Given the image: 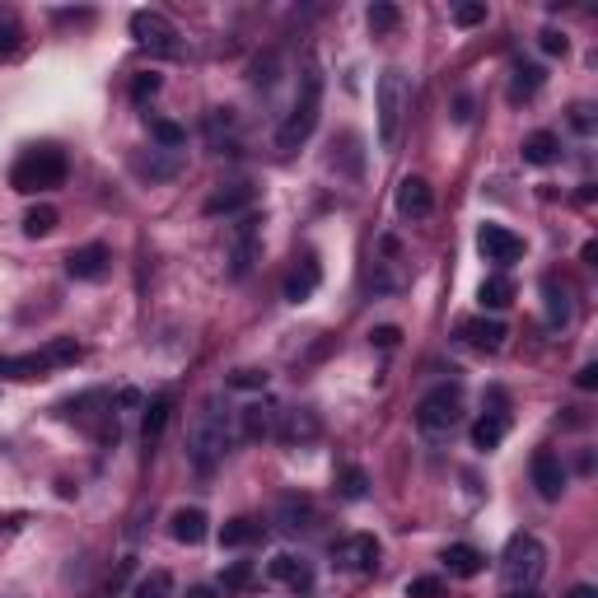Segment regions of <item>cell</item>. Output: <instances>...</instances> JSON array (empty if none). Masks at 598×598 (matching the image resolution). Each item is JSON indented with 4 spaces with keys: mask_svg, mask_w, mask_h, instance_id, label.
Returning <instances> with one entry per match:
<instances>
[{
    "mask_svg": "<svg viewBox=\"0 0 598 598\" xmlns=\"http://www.w3.org/2000/svg\"><path fill=\"white\" fill-rule=\"evenodd\" d=\"M229 440H234V430H229V407L220 398H206L192 416V426H187V463L201 472V477H211L220 468V458L229 454Z\"/></svg>",
    "mask_w": 598,
    "mask_h": 598,
    "instance_id": "1",
    "label": "cell"
},
{
    "mask_svg": "<svg viewBox=\"0 0 598 598\" xmlns=\"http://www.w3.org/2000/svg\"><path fill=\"white\" fill-rule=\"evenodd\" d=\"M318 113H323V71H318V61H304L290 117H285L281 131H276V150H299V145L314 136Z\"/></svg>",
    "mask_w": 598,
    "mask_h": 598,
    "instance_id": "2",
    "label": "cell"
},
{
    "mask_svg": "<svg viewBox=\"0 0 598 598\" xmlns=\"http://www.w3.org/2000/svg\"><path fill=\"white\" fill-rule=\"evenodd\" d=\"M66 173H71V159L61 145H29L10 169V187L24 197H38V192H52L66 183Z\"/></svg>",
    "mask_w": 598,
    "mask_h": 598,
    "instance_id": "3",
    "label": "cell"
},
{
    "mask_svg": "<svg viewBox=\"0 0 598 598\" xmlns=\"http://www.w3.org/2000/svg\"><path fill=\"white\" fill-rule=\"evenodd\" d=\"M542 566H547V547L533 533H514L500 552V580L505 589H538Z\"/></svg>",
    "mask_w": 598,
    "mask_h": 598,
    "instance_id": "4",
    "label": "cell"
},
{
    "mask_svg": "<svg viewBox=\"0 0 598 598\" xmlns=\"http://www.w3.org/2000/svg\"><path fill=\"white\" fill-rule=\"evenodd\" d=\"M85 356V346L75 337H57L43 351H29V356H0V379H43V374L61 370V365H75Z\"/></svg>",
    "mask_w": 598,
    "mask_h": 598,
    "instance_id": "5",
    "label": "cell"
},
{
    "mask_svg": "<svg viewBox=\"0 0 598 598\" xmlns=\"http://www.w3.org/2000/svg\"><path fill=\"white\" fill-rule=\"evenodd\" d=\"M374 103H379V150H398L402 117H407V108H412V89H407L402 71H384V75H379Z\"/></svg>",
    "mask_w": 598,
    "mask_h": 598,
    "instance_id": "6",
    "label": "cell"
},
{
    "mask_svg": "<svg viewBox=\"0 0 598 598\" xmlns=\"http://www.w3.org/2000/svg\"><path fill=\"white\" fill-rule=\"evenodd\" d=\"M57 412L66 416V421H80L99 444H117V412H113V398H108L103 388H89L80 398L61 402Z\"/></svg>",
    "mask_w": 598,
    "mask_h": 598,
    "instance_id": "7",
    "label": "cell"
},
{
    "mask_svg": "<svg viewBox=\"0 0 598 598\" xmlns=\"http://www.w3.org/2000/svg\"><path fill=\"white\" fill-rule=\"evenodd\" d=\"M458 421H463V388L458 384L430 388L426 398L416 402V426L426 430V435H449Z\"/></svg>",
    "mask_w": 598,
    "mask_h": 598,
    "instance_id": "8",
    "label": "cell"
},
{
    "mask_svg": "<svg viewBox=\"0 0 598 598\" xmlns=\"http://www.w3.org/2000/svg\"><path fill=\"white\" fill-rule=\"evenodd\" d=\"M332 561H337V570L370 575V570L379 566V538H374V533H346V538L332 542Z\"/></svg>",
    "mask_w": 598,
    "mask_h": 598,
    "instance_id": "9",
    "label": "cell"
},
{
    "mask_svg": "<svg viewBox=\"0 0 598 598\" xmlns=\"http://www.w3.org/2000/svg\"><path fill=\"white\" fill-rule=\"evenodd\" d=\"M131 38L141 47H150V52H159V57H173V52H178V43H173L178 33H173V24L159 15V10H136V15H131Z\"/></svg>",
    "mask_w": 598,
    "mask_h": 598,
    "instance_id": "10",
    "label": "cell"
},
{
    "mask_svg": "<svg viewBox=\"0 0 598 598\" xmlns=\"http://www.w3.org/2000/svg\"><path fill=\"white\" fill-rule=\"evenodd\" d=\"M477 248H482V257L486 262H496V267H514V262L524 257V239L505 225H491V220L477 229Z\"/></svg>",
    "mask_w": 598,
    "mask_h": 598,
    "instance_id": "11",
    "label": "cell"
},
{
    "mask_svg": "<svg viewBox=\"0 0 598 598\" xmlns=\"http://www.w3.org/2000/svg\"><path fill=\"white\" fill-rule=\"evenodd\" d=\"M267 575L276 584H285L290 594H299V598H309L314 594V566L304 561V556H295V552H276L267 561Z\"/></svg>",
    "mask_w": 598,
    "mask_h": 598,
    "instance_id": "12",
    "label": "cell"
},
{
    "mask_svg": "<svg viewBox=\"0 0 598 598\" xmlns=\"http://www.w3.org/2000/svg\"><path fill=\"white\" fill-rule=\"evenodd\" d=\"M318 285H323V262H318L314 248H304V253L295 257L290 276H285V299H290V304H304V299L318 295Z\"/></svg>",
    "mask_w": 598,
    "mask_h": 598,
    "instance_id": "13",
    "label": "cell"
},
{
    "mask_svg": "<svg viewBox=\"0 0 598 598\" xmlns=\"http://www.w3.org/2000/svg\"><path fill=\"white\" fill-rule=\"evenodd\" d=\"M257 253H262V239H257V215H243L239 225H234V253H229V276L243 281L248 271H253Z\"/></svg>",
    "mask_w": 598,
    "mask_h": 598,
    "instance_id": "14",
    "label": "cell"
},
{
    "mask_svg": "<svg viewBox=\"0 0 598 598\" xmlns=\"http://www.w3.org/2000/svg\"><path fill=\"white\" fill-rule=\"evenodd\" d=\"M323 435V421H318L314 407H290V412L276 416V440L281 444H309Z\"/></svg>",
    "mask_w": 598,
    "mask_h": 598,
    "instance_id": "15",
    "label": "cell"
},
{
    "mask_svg": "<svg viewBox=\"0 0 598 598\" xmlns=\"http://www.w3.org/2000/svg\"><path fill=\"white\" fill-rule=\"evenodd\" d=\"M113 267V253H108V243H85V248H75L66 257V276L71 281H103Z\"/></svg>",
    "mask_w": 598,
    "mask_h": 598,
    "instance_id": "16",
    "label": "cell"
},
{
    "mask_svg": "<svg viewBox=\"0 0 598 598\" xmlns=\"http://www.w3.org/2000/svg\"><path fill=\"white\" fill-rule=\"evenodd\" d=\"M458 337L472 346V351H500L505 346V337H510V328L500 323V318H463L458 323Z\"/></svg>",
    "mask_w": 598,
    "mask_h": 598,
    "instance_id": "17",
    "label": "cell"
},
{
    "mask_svg": "<svg viewBox=\"0 0 598 598\" xmlns=\"http://www.w3.org/2000/svg\"><path fill=\"white\" fill-rule=\"evenodd\" d=\"M533 486H538L542 500H561V491H566L561 454H552V449H538V454H533Z\"/></svg>",
    "mask_w": 598,
    "mask_h": 598,
    "instance_id": "18",
    "label": "cell"
},
{
    "mask_svg": "<svg viewBox=\"0 0 598 598\" xmlns=\"http://www.w3.org/2000/svg\"><path fill=\"white\" fill-rule=\"evenodd\" d=\"M398 211L407 215V220H426L430 211H435V192H430L426 178H402L398 183Z\"/></svg>",
    "mask_w": 598,
    "mask_h": 598,
    "instance_id": "19",
    "label": "cell"
},
{
    "mask_svg": "<svg viewBox=\"0 0 598 598\" xmlns=\"http://www.w3.org/2000/svg\"><path fill=\"white\" fill-rule=\"evenodd\" d=\"M239 416V435L243 440H267V435H276V407L271 402H248L243 412H234Z\"/></svg>",
    "mask_w": 598,
    "mask_h": 598,
    "instance_id": "20",
    "label": "cell"
},
{
    "mask_svg": "<svg viewBox=\"0 0 598 598\" xmlns=\"http://www.w3.org/2000/svg\"><path fill=\"white\" fill-rule=\"evenodd\" d=\"M206 524H211V519H206V510H197V505H192V510H173L169 533L183 542V547H197V542H206V533H211Z\"/></svg>",
    "mask_w": 598,
    "mask_h": 598,
    "instance_id": "21",
    "label": "cell"
},
{
    "mask_svg": "<svg viewBox=\"0 0 598 598\" xmlns=\"http://www.w3.org/2000/svg\"><path fill=\"white\" fill-rule=\"evenodd\" d=\"M276 524H281V533H309V528H314V500L285 496L281 505H276Z\"/></svg>",
    "mask_w": 598,
    "mask_h": 598,
    "instance_id": "22",
    "label": "cell"
},
{
    "mask_svg": "<svg viewBox=\"0 0 598 598\" xmlns=\"http://www.w3.org/2000/svg\"><path fill=\"white\" fill-rule=\"evenodd\" d=\"M444 570L458 575V580H472V575H482L486 570V556L468 542H454V547H444Z\"/></svg>",
    "mask_w": 598,
    "mask_h": 598,
    "instance_id": "23",
    "label": "cell"
},
{
    "mask_svg": "<svg viewBox=\"0 0 598 598\" xmlns=\"http://www.w3.org/2000/svg\"><path fill=\"white\" fill-rule=\"evenodd\" d=\"M243 206H253V187H248V183H229V187H220L215 197H206L201 211H206V215H234V211H243Z\"/></svg>",
    "mask_w": 598,
    "mask_h": 598,
    "instance_id": "24",
    "label": "cell"
},
{
    "mask_svg": "<svg viewBox=\"0 0 598 598\" xmlns=\"http://www.w3.org/2000/svg\"><path fill=\"white\" fill-rule=\"evenodd\" d=\"M542 309H547V323H552V328L570 323V290L556 281V276H542Z\"/></svg>",
    "mask_w": 598,
    "mask_h": 598,
    "instance_id": "25",
    "label": "cell"
},
{
    "mask_svg": "<svg viewBox=\"0 0 598 598\" xmlns=\"http://www.w3.org/2000/svg\"><path fill=\"white\" fill-rule=\"evenodd\" d=\"M505 430H510V416L505 412H486L477 426H472V449H482V454H491L500 440H505Z\"/></svg>",
    "mask_w": 598,
    "mask_h": 598,
    "instance_id": "26",
    "label": "cell"
},
{
    "mask_svg": "<svg viewBox=\"0 0 598 598\" xmlns=\"http://www.w3.org/2000/svg\"><path fill=\"white\" fill-rule=\"evenodd\" d=\"M524 164H533V169H542V164H552L556 155H561V141H556V131H533V136H524Z\"/></svg>",
    "mask_w": 598,
    "mask_h": 598,
    "instance_id": "27",
    "label": "cell"
},
{
    "mask_svg": "<svg viewBox=\"0 0 598 598\" xmlns=\"http://www.w3.org/2000/svg\"><path fill=\"white\" fill-rule=\"evenodd\" d=\"M169 412H173V398H169V393H159V398L145 402V421H141L145 444H155L159 435H164V426H169Z\"/></svg>",
    "mask_w": 598,
    "mask_h": 598,
    "instance_id": "28",
    "label": "cell"
},
{
    "mask_svg": "<svg viewBox=\"0 0 598 598\" xmlns=\"http://www.w3.org/2000/svg\"><path fill=\"white\" fill-rule=\"evenodd\" d=\"M542 80H547V75H542V66H533V61H519V66H514L510 99H514V103L533 99V94H538V89H542Z\"/></svg>",
    "mask_w": 598,
    "mask_h": 598,
    "instance_id": "29",
    "label": "cell"
},
{
    "mask_svg": "<svg viewBox=\"0 0 598 598\" xmlns=\"http://www.w3.org/2000/svg\"><path fill=\"white\" fill-rule=\"evenodd\" d=\"M477 299H482V309H505V304L514 299V281L505 276V271H496V276H486V281H482Z\"/></svg>",
    "mask_w": 598,
    "mask_h": 598,
    "instance_id": "30",
    "label": "cell"
},
{
    "mask_svg": "<svg viewBox=\"0 0 598 598\" xmlns=\"http://www.w3.org/2000/svg\"><path fill=\"white\" fill-rule=\"evenodd\" d=\"M337 496L342 500H365L370 496V477H365V468L342 463V468H337Z\"/></svg>",
    "mask_w": 598,
    "mask_h": 598,
    "instance_id": "31",
    "label": "cell"
},
{
    "mask_svg": "<svg viewBox=\"0 0 598 598\" xmlns=\"http://www.w3.org/2000/svg\"><path fill=\"white\" fill-rule=\"evenodd\" d=\"M131 598H173V575L169 570H145L136 589H131Z\"/></svg>",
    "mask_w": 598,
    "mask_h": 598,
    "instance_id": "32",
    "label": "cell"
},
{
    "mask_svg": "<svg viewBox=\"0 0 598 598\" xmlns=\"http://www.w3.org/2000/svg\"><path fill=\"white\" fill-rule=\"evenodd\" d=\"M57 206H29V211H24V234H29V239H47V234H52V229H57Z\"/></svg>",
    "mask_w": 598,
    "mask_h": 598,
    "instance_id": "33",
    "label": "cell"
},
{
    "mask_svg": "<svg viewBox=\"0 0 598 598\" xmlns=\"http://www.w3.org/2000/svg\"><path fill=\"white\" fill-rule=\"evenodd\" d=\"M150 136H155L159 150H169V155H178V150L187 145V127L169 122V117H155V122H150Z\"/></svg>",
    "mask_w": 598,
    "mask_h": 598,
    "instance_id": "34",
    "label": "cell"
},
{
    "mask_svg": "<svg viewBox=\"0 0 598 598\" xmlns=\"http://www.w3.org/2000/svg\"><path fill=\"white\" fill-rule=\"evenodd\" d=\"M257 538H262V524H253V519H229L220 528V547H248Z\"/></svg>",
    "mask_w": 598,
    "mask_h": 598,
    "instance_id": "35",
    "label": "cell"
},
{
    "mask_svg": "<svg viewBox=\"0 0 598 598\" xmlns=\"http://www.w3.org/2000/svg\"><path fill=\"white\" fill-rule=\"evenodd\" d=\"M257 580V570H253V561H234V566H225V575H220V594H243L248 584Z\"/></svg>",
    "mask_w": 598,
    "mask_h": 598,
    "instance_id": "36",
    "label": "cell"
},
{
    "mask_svg": "<svg viewBox=\"0 0 598 598\" xmlns=\"http://www.w3.org/2000/svg\"><path fill=\"white\" fill-rule=\"evenodd\" d=\"M365 19H370V33H374V38H384V33H393V29L402 24V10H398V5H388V0H374L370 15H365Z\"/></svg>",
    "mask_w": 598,
    "mask_h": 598,
    "instance_id": "37",
    "label": "cell"
},
{
    "mask_svg": "<svg viewBox=\"0 0 598 598\" xmlns=\"http://www.w3.org/2000/svg\"><path fill=\"white\" fill-rule=\"evenodd\" d=\"M407 598H444V580L440 575H416V580H407Z\"/></svg>",
    "mask_w": 598,
    "mask_h": 598,
    "instance_id": "38",
    "label": "cell"
},
{
    "mask_svg": "<svg viewBox=\"0 0 598 598\" xmlns=\"http://www.w3.org/2000/svg\"><path fill=\"white\" fill-rule=\"evenodd\" d=\"M159 89H164V80H159L155 71H141L136 80H131V99H136V103H150Z\"/></svg>",
    "mask_w": 598,
    "mask_h": 598,
    "instance_id": "39",
    "label": "cell"
},
{
    "mask_svg": "<svg viewBox=\"0 0 598 598\" xmlns=\"http://www.w3.org/2000/svg\"><path fill=\"white\" fill-rule=\"evenodd\" d=\"M454 24H458V29H477V24H486V5H482V0L454 5Z\"/></svg>",
    "mask_w": 598,
    "mask_h": 598,
    "instance_id": "40",
    "label": "cell"
},
{
    "mask_svg": "<svg viewBox=\"0 0 598 598\" xmlns=\"http://www.w3.org/2000/svg\"><path fill=\"white\" fill-rule=\"evenodd\" d=\"M538 47H542V52H547V57H566V52H570V43H566V33H556V29L538 33Z\"/></svg>",
    "mask_w": 598,
    "mask_h": 598,
    "instance_id": "41",
    "label": "cell"
},
{
    "mask_svg": "<svg viewBox=\"0 0 598 598\" xmlns=\"http://www.w3.org/2000/svg\"><path fill=\"white\" fill-rule=\"evenodd\" d=\"M229 388H267V374L262 370H234L229 374Z\"/></svg>",
    "mask_w": 598,
    "mask_h": 598,
    "instance_id": "42",
    "label": "cell"
},
{
    "mask_svg": "<svg viewBox=\"0 0 598 598\" xmlns=\"http://www.w3.org/2000/svg\"><path fill=\"white\" fill-rule=\"evenodd\" d=\"M370 342H374V346H384V351H393V346L402 342V332H398V328H374V332H370Z\"/></svg>",
    "mask_w": 598,
    "mask_h": 598,
    "instance_id": "43",
    "label": "cell"
},
{
    "mask_svg": "<svg viewBox=\"0 0 598 598\" xmlns=\"http://www.w3.org/2000/svg\"><path fill=\"white\" fill-rule=\"evenodd\" d=\"M15 47H19V29L15 24H0V57H10Z\"/></svg>",
    "mask_w": 598,
    "mask_h": 598,
    "instance_id": "44",
    "label": "cell"
},
{
    "mask_svg": "<svg viewBox=\"0 0 598 598\" xmlns=\"http://www.w3.org/2000/svg\"><path fill=\"white\" fill-rule=\"evenodd\" d=\"M570 122H575L580 131H589V127H594V108H589V103H575V113H570Z\"/></svg>",
    "mask_w": 598,
    "mask_h": 598,
    "instance_id": "45",
    "label": "cell"
},
{
    "mask_svg": "<svg viewBox=\"0 0 598 598\" xmlns=\"http://www.w3.org/2000/svg\"><path fill=\"white\" fill-rule=\"evenodd\" d=\"M575 388H584V393H589V388H598V365H584V370L575 374Z\"/></svg>",
    "mask_w": 598,
    "mask_h": 598,
    "instance_id": "46",
    "label": "cell"
},
{
    "mask_svg": "<svg viewBox=\"0 0 598 598\" xmlns=\"http://www.w3.org/2000/svg\"><path fill=\"white\" fill-rule=\"evenodd\" d=\"M187 598H225V594H220L215 584H192V589H187Z\"/></svg>",
    "mask_w": 598,
    "mask_h": 598,
    "instance_id": "47",
    "label": "cell"
},
{
    "mask_svg": "<svg viewBox=\"0 0 598 598\" xmlns=\"http://www.w3.org/2000/svg\"><path fill=\"white\" fill-rule=\"evenodd\" d=\"M117 402H122V407H141V393H136V388H122V393H117Z\"/></svg>",
    "mask_w": 598,
    "mask_h": 598,
    "instance_id": "48",
    "label": "cell"
},
{
    "mask_svg": "<svg viewBox=\"0 0 598 598\" xmlns=\"http://www.w3.org/2000/svg\"><path fill=\"white\" fill-rule=\"evenodd\" d=\"M566 598H598V589H594V584H575Z\"/></svg>",
    "mask_w": 598,
    "mask_h": 598,
    "instance_id": "49",
    "label": "cell"
},
{
    "mask_svg": "<svg viewBox=\"0 0 598 598\" xmlns=\"http://www.w3.org/2000/svg\"><path fill=\"white\" fill-rule=\"evenodd\" d=\"M500 598H542V594H538V589H505Z\"/></svg>",
    "mask_w": 598,
    "mask_h": 598,
    "instance_id": "50",
    "label": "cell"
}]
</instances>
